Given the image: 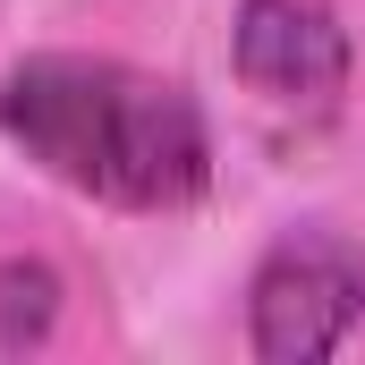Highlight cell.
Segmentation results:
<instances>
[{"label": "cell", "instance_id": "1", "mask_svg": "<svg viewBox=\"0 0 365 365\" xmlns=\"http://www.w3.org/2000/svg\"><path fill=\"white\" fill-rule=\"evenodd\" d=\"M0 136L119 212H179L212 187V128L179 77L86 60V51H34L0 77Z\"/></svg>", "mask_w": 365, "mask_h": 365}, {"label": "cell", "instance_id": "4", "mask_svg": "<svg viewBox=\"0 0 365 365\" xmlns=\"http://www.w3.org/2000/svg\"><path fill=\"white\" fill-rule=\"evenodd\" d=\"M60 323V272L51 264H0V349H34Z\"/></svg>", "mask_w": 365, "mask_h": 365}, {"label": "cell", "instance_id": "2", "mask_svg": "<svg viewBox=\"0 0 365 365\" xmlns=\"http://www.w3.org/2000/svg\"><path fill=\"white\" fill-rule=\"evenodd\" d=\"M365 323V255L349 238H280L247 280V340L264 365H314Z\"/></svg>", "mask_w": 365, "mask_h": 365}, {"label": "cell", "instance_id": "3", "mask_svg": "<svg viewBox=\"0 0 365 365\" xmlns=\"http://www.w3.org/2000/svg\"><path fill=\"white\" fill-rule=\"evenodd\" d=\"M230 60L280 110H331L349 93V26L323 0H238Z\"/></svg>", "mask_w": 365, "mask_h": 365}]
</instances>
